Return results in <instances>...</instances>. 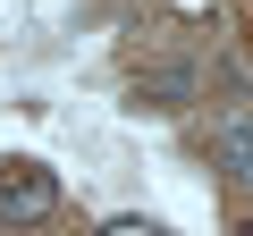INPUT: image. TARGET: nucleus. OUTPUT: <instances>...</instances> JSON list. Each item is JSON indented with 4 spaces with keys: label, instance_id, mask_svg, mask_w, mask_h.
<instances>
[{
    "label": "nucleus",
    "instance_id": "f257e3e1",
    "mask_svg": "<svg viewBox=\"0 0 253 236\" xmlns=\"http://www.w3.org/2000/svg\"><path fill=\"white\" fill-rule=\"evenodd\" d=\"M59 211V177L51 169H0V219L9 228H34Z\"/></svg>",
    "mask_w": 253,
    "mask_h": 236
},
{
    "label": "nucleus",
    "instance_id": "f03ea898",
    "mask_svg": "<svg viewBox=\"0 0 253 236\" xmlns=\"http://www.w3.org/2000/svg\"><path fill=\"white\" fill-rule=\"evenodd\" d=\"M211 152H219V169L236 186H253V110H228L219 118V127H211Z\"/></svg>",
    "mask_w": 253,
    "mask_h": 236
},
{
    "label": "nucleus",
    "instance_id": "7ed1b4c3",
    "mask_svg": "<svg viewBox=\"0 0 253 236\" xmlns=\"http://www.w3.org/2000/svg\"><path fill=\"white\" fill-rule=\"evenodd\" d=\"M135 93H152V101H161V110H177V101H186V93H194V68H152V76H144V84H135Z\"/></svg>",
    "mask_w": 253,
    "mask_h": 236
},
{
    "label": "nucleus",
    "instance_id": "20e7f679",
    "mask_svg": "<svg viewBox=\"0 0 253 236\" xmlns=\"http://www.w3.org/2000/svg\"><path fill=\"white\" fill-rule=\"evenodd\" d=\"M101 236H161V219H110Z\"/></svg>",
    "mask_w": 253,
    "mask_h": 236
}]
</instances>
